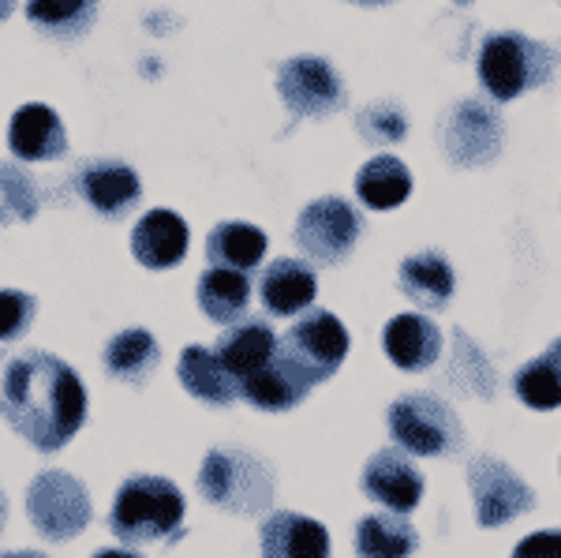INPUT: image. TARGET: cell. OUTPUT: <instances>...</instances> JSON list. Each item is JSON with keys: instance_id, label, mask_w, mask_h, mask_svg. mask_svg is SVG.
<instances>
[{"instance_id": "4fadbf2b", "label": "cell", "mask_w": 561, "mask_h": 558, "mask_svg": "<svg viewBox=\"0 0 561 558\" xmlns=\"http://www.w3.org/2000/svg\"><path fill=\"white\" fill-rule=\"evenodd\" d=\"M79 192L105 218H121V214H128L142 200L139 173H135L128 161H113V158L87 161L83 173H79Z\"/></svg>"}, {"instance_id": "83f0119b", "label": "cell", "mask_w": 561, "mask_h": 558, "mask_svg": "<svg viewBox=\"0 0 561 558\" xmlns=\"http://www.w3.org/2000/svg\"><path fill=\"white\" fill-rule=\"evenodd\" d=\"M26 20L49 38H79L98 20V0H26Z\"/></svg>"}, {"instance_id": "9a60e30c", "label": "cell", "mask_w": 561, "mask_h": 558, "mask_svg": "<svg viewBox=\"0 0 561 558\" xmlns=\"http://www.w3.org/2000/svg\"><path fill=\"white\" fill-rule=\"evenodd\" d=\"M214 356L221 360V367L232 375V383H240L277 356V334H274V327L262 319L232 322V327L217 338Z\"/></svg>"}, {"instance_id": "277c9868", "label": "cell", "mask_w": 561, "mask_h": 558, "mask_svg": "<svg viewBox=\"0 0 561 558\" xmlns=\"http://www.w3.org/2000/svg\"><path fill=\"white\" fill-rule=\"evenodd\" d=\"M550 79H554V57L547 45L531 42L528 34H491L479 49V83L497 102H513L524 90L542 87Z\"/></svg>"}, {"instance_id": "3957f363", "label": "cell", "mask_w": 561, "mask_h": 558, "mask_svg": "<svg viewBox=\"0 0 561 558\" xmlns=\"http://www.w3.org/2000/svg\"><path fill=\"white\" fill-rule=\"evenodd\" d=\"M198 491L214 506L237 517H251L274 502V476H270V465L251 449L217 446L198 469Z\"/></svg>"}, {"instance_id": "5bb4252c", "label": "cell", "mask_w": 561, "mask_h": 558, "mask_svg": "<svg viewBox=\"0 0 561 558\" xmlns=\"http://www.w3.org/2000/svg\"><path fill=\"white\" fill-rule=\"evenodd\" d=\"M8 147L20 161H57L68 150V132L49 105L31 102L8 124Z\"/></svg>"}, {"instance_id": "2e32d148", "label": "cell", "mask_w": 561, "mask_h": 558, "mask_svg": "<svg viewBox=\"0 0 561 558\" xmlns=\"http://www.w3.org/2000/svg\"><path fill=\"white\" fill-rule=\"evenodd\" d=\"M262 558H330V533L322 521L277 510L262 521Z\"/></svg>"}, {"instance_id": "5b68a950", "label": "cell", "mask_w": 561, "mask_h": 558, "mask_svg": "<svg viewBox=\"0 0 561 558\" xmlns=\"http://www.w3.org/2000/svg\"><path fill=\"white\" fill-rule=\"evenodd\" d=\"M389 435L397 449L420 457H449L465 446L457 412L434 394H404L389 405Z\"/></svg>"}, {"instance_id": "ac0fdd59", "label": "cell", "mask_w": 561, "mask_h": 558, "mask_svg": "<svg viewBox=\"0 0 561 558\" xmlns=\"http://www.w3.org/2000/svg\"><path fill=\"white\" fill-rule=\"evenodd\" d=\"M131 255L147 270H169L187 255V221L173 210L142 214L131 229Z\"/></svg>"}, {"instance_id": "7c38bea8", "label": "cell", "mask_w": 561, "mask_h": 558, "mask_svg": "<svg viewBox=\"0 0 561 558\" xmlns=\"http://www.w3.org/2000/svg\"><path fill=\"white\" fill-rule=\"evenodd\" d=\"M502 150V121L476 102H465L446 121V155L457 166H483Z\"/></svg>"}, {"instance_id": "d6986e66", "label": "cell", "mask_w": 561, "mask_h": 558, "mask_svg": "<svg viewBox=\"0 0 561 558\" xmlns=\"http://www.w3.org/2000/svg\"><path fill=\"white\" fill-rule=\"evenodd\" d=\"M314 293H319V277L300 259H274V263L262 270L259 296H262V308L270 315H280V319L300 315L311 308Z\"/></svg>"}, {"instance_id": "d590c367", "label": "cell", "mask_w": 561, "mask_h": 558, "mask_svg": "<svg viewBox=\"0 0 561 558\" xmlns=\"http://www.w3.org/2000/svg\"><path fill=\"white\" fill-rule=\"evenodd\" d=\"M12 8H15V0H0V23H4L8 15H12Z\"/></svg>"}, {"instance_id": "4dcf8cb0", "label": "cell", "mask_w": 561, "mask_h": 558, "mask_svg": "<svg viewBox=\"0 0 561 558\" xmlns=\"http://www.w3.org/2000/svg\"><path fill=\"white\" fill-rule=\"evenodd\" d=\"M38 300L20 289H0V341H20L31 330Z\"/></svg>"}, {"instance_id": "e575fe53", "label": "cell", "mask_w": 561, "mask_h": 558, "mask_svg": "<svg viewBox=\"0 0 561 558\" xmlns=\"http://www.w3.org/2000/svg\"><path fill=\"white\" fill-rule=\"evenodd\" d=\"M0 558H49L42 551H0Z\"/></svg>"}, {"instance_id": "f35d334b", "label": "cell", "mask_w": 561, "mask_h": 558, "mask_svg": "<svg viewBox=\"0 0 561 558\" xmlns=\"http://www.w3.org/2000/svg\"><path fill=\"white\" fill-rule=\"evenodd\" d=\"M550 353H554V356H558V360H561V338H558V341H554V349H550Z\"/></svg>"}, {"instance_id": "f1b7e54d", "label": "cell", "mask_w": 561, "mask_h": 558, "mask_svg": "<svg viewBox=\"0 0 561 558\" xmlns=\"http://www.w3.org/2000/svg\"><path fill=\"white\" fill-rule=\"evenodd\" d=\"M517 398L536 412H554L561 409V360L554 353H542L517 372L513 379Z\"/></svg>"}, {"instance_id": "d6a6232c", "label": "cell", "mask_w": 561, "mask_h": 558, "mask_svg": "<svg viewBox=\"0 0 561 558\" xmlns=\"http://www.w3.org/2000/svg\"><path fill=\"white\" fill-rule=\"evenodd\" d=\"M510 558H561V528H547V533H531L513 547Z\"/></svg>"}, {"instance_id": "ab89813d", "label": "cell", "mask_w": 561, "mask_h": 558, "mask_svg": "<svg viewBox=\"0 0 561 558\" xmlns=\"http://www.w3.org/2000/svg\"><path fill=\"white\" fill-rule=\"evenodd\" d=\"M454 4H472V0H454Z\"/></svg>"}, {"instance_id": "8992f818", "label": "cell", "mask_w": 561, "mask_h": 558, "mask_svg": "<svg viewBox=\"0 0 561 558\" xmlns=\"http://www.w3.org/2000/svg\"><path fill=\"white\" fill-rule=\"evenodd\" d=\"M348 345L352 338L337 315L325 308H307L288 327V334L277 341V353L293 372H300L307 383L319 386L337 375V367L348 356Z\"/></svg>"}, {"instance_id": "8d00e7d4", "label": "cell", "mask_w": 561, "mask_h": 558, "mask_svg": "<svg viewBox=\"0 0 561 558\" xmlns=\"http://www.w3.org/2000/svg\"><path fill=\"white\" fill-rule=\"evenodd\" d=\"M8 525V499H4V491H0V528Z\"/></svg>"}, {"instance_id": "484cf974", "label": "cell", "mask_w": 561, "mask_h": 558, "mask_svg": "<svg viewBox=\"0 0 561 558\" xmlns=\"http://www.w3.org/2000/svg\"><path fill=\"white\" fill-rule=\"evenodd\" d=\"M158 364H161V349L150 330H139V327L121 330V334L105 345V367H108V375L121 383L142 386Z\"/></svg>"}, {"instance_id": "44dd1931", "label": "cell", "mask_w": 561, "mask_h": 558, "mask_svg": "<svg viewBox=\"0 0 561 558\" xmlns=\"http://www.w3.org/2000/svg\"><path fill=\"white\" fill-rule=\"evenodd\" d=\"M307 394H311V383H307L300 372H293V367L280 360V353L270 360L266 367H259L255 375L237 383V398L251 401L255 409H266V412L296 409Z\"/></svg>"}, {"instance_id": "cb8c5ba5", "label": "cell", "mask_w": 561, "mask_h": 558, "mask_svg": "<svg viewBox=\"0 0 561 558\" xmlns=\"http://www.w3.org/2000/svg\"><path fill=\"white\" fill-rule=\"evenodd\" d=\"M266 255V232L251 221H221L206 237V259L214 266H229L251 274Z\"/></svg>"}, {"instance_id": "52a82bcc", "label": "cell", "mask_w": 561, "mask_h": 558, "mask_svg": "<svg viewBox=\"0 0 561 558\" xmlns=\"http://www.w3.org/2000/svg\"><path fill=\"white\" fill-rule=\"evenodd\" d=\"M26 514L45 539L60 544V539L79 536L90 525V494L76 476L49 469L34 476L26 488Z\"/></svg>"}, {"instance_id": "836d02e7", "label": "cell", "mask_w": 561, "mask_h": 558, "mask_svg": "<svg viewBox=\"0 0 561 558\" xmlns=\"http://www.w3.org/2000/svg\"><path fill=\"white\" fill-rule=\"evenodd\" d=\"M94 558H142V555L131 551V547H105V551H98Z\"/></svg>"}, {"instance_id": "6da1fadb", "label": "cell", "mask_w": 561, "mask_h": 558, "mask_svg": "<svg viewBox=\"0 0 561 558\" xmlns=\"http://www.w3.org/2000/svg\"><path fill=\"white\" fill-rule=\"evenodd\" d=\"M0 417L34 449L57 454L87 420L83 379L53 353H20L0 379Z\"/></svg>"}, {"instance_id": "ba28073f", "label": "cell", "mask_w": 561, "mask_h": 558, "mask_svg": "<svg viewBox=\"0 0 561 558\" xmlns=\"http://www.w3.org/2000/svg\"><path fill=\"white\" fill-rule=\"evenodd\" d=\"M359 214L352 210L345 200L337 195H325V200L311 203L307 210L296 218V244L304 248V255L319 266L345 263L359 240Z\"/></svg>"}, {"instance_id": "603a6c76", "label": "cell", "mask_w": 561, "mask_h": 558, "mask_svg": "<svg viewBox=\"0 0 561 558\" xmlns=\"http://www.w3.org/2000/svg\"><path fill=\"white\" fill-rule=\"evenodd\" d=\"M198 308L214 322H237L251 308V277L243 270L210 266L198 277Z\"/></svg>"}, {"instance_id": "ffe728a7", "label": "cell", "mask_w": 561, "mask_h": 558, "mask_svg": "<svg viewBox=\"0 0 561 558\" xmlns=\"http://www.w3.org/2000/svg\"><path fill=\"white\" fill-rule=\"evenodd\" d=\"M397 277H401V293L423 311H442L454 300L457 289L454 266L446 263L442 251H415V255L401 263V274Z\"/></svg>"}, {"instance_id": "7402d4cb", "label": "cell", "mask_w": 561, "mask_h": 558, "mask_svg": "<svg viewBox=\"0 0 561 558\" xmlns=\"http://www.w3.org/2000/svg\"><path fill=\"white\" fill-rule=\"evenodd\" d=\"M180 386H184L192 398L217 405V409L237 401V383H232V375L221 367V360L214 356V349H206V345H187L184 353H180Z\"/></svg>"}, {"instance_id": "30bf717a", "label": "cell", "mask_w": 561, "mask_h": 558, "mask_svg": "<svg viewBox=\"0 0 561 558\" xmlns=\"http://www.w3.org/2000/svg\"><path fill=\"white\" fill-rule=\"evenodd\" d=\"M277 94L296 116H330L345 105V83L322 57H293L277 68Z\"/></svg>"}, {"instance_id": "9c48e42d", "label": "cell", "mask_w": 561, "mask_h": 558, "mask_svg": "<svg viewBox=\"0 0 561 558\" xmlns=\"http://www.w3.org/2000/svg\"><path fill=\"white\" fill-rule=\"evenodd\" d=\"M468 488H472L476 521L483 528H502L513 517H524L536 506V491L520 480L502 457H472L468 465Z\"/></svg>"}, {"instance_id": "8fae6325", "label": "cell", "mask_w": 561, "mask_h": 558, "mask_svg": "<svg viewBox=\"0 0 561 558\" xmlns=\"http://www.w3.org/2000/svg\"><path fill=\"white\" fill-rule=\"evenodd\" d=\"M359 488L367 499L382 502L389 514H412L423 499V476L412 465V457L404 449H378L367 457Z\"/></svg>"}, {"instance_id": "1f68e13d", "label": "cell", "mask_w": 561, "mask_h": 558, "mask_svg": "<svg viewBox=\"0 0 561 558\" xmlns=\"http://www.w3.org/2000/svg\"><path fill=\"white\" fill-rule=\"evenodd\" d=\"M359 132L367 135V143H397L404 132H409V121H404L401 110L393 105H375L359 116Z\"/></svg>"}, {"instance_id": "74e56055", "label": "cell", "mask_w": 561, "mask_h": 558, "mask_svg": "<svg viewBox=\"0 0 561 558\" xmlns=\"http://www.w3.org/2000/svg\"><path fill=\"white\" fill-rule=\"evenodd\" d=\"M348 4H364V8H378V4H389V0H348Z\"/></svg>"}, {"instance_id": "7a4b0ae2", "label": "cell", "mask_w": 561, "mask_h": 558, "mask_svg": "<svg viewBox=\"0 0 561 558\" xmlns=\"http://www.w3.org/2000/svg\"><path fill=\"white\" fill-rule=\"evenodd\" d=\"M184 525V494L165 476H131L108 510V528L128 547L176 539Z\"/></svg>"}, {"instance_id": "4316f807", "label": "cell", "mask_w": 561, "mask_h": 558, "mask_svg": "<svg viewBox=\"0 0 561 558\" xmlns=\"http://www.w3.org/2000/svg\"><path fill=\"white\" fill-rule=\"evenodd\" d=\"M356 195L370 210H393L412 195V173L401 158L378 155L356 176Z\"/></svg>"}, {"instance_id": "f546056e", "label": "cell", "mask_w": 561, "mask_h": 558, "mask_svg": "<svg viewBox=\"0 0 561 558\" xmlns=\"http://www.w3.org/2000/svg\"><path fill=\"white\" fill-rule=\"evenodd\" d=\"M38 214V192L31 176L15 166H0V225L4 221H31Z\"/></svg>"}, {"instance_id": "d4e9b609", "label": "cell", "mask_w": 561, "mask_h": 558, "mask_svg": "<svg viewBox=\"0 0 561 558\" xmlns=\"http://www.w3.org/2000/svg\"><path fill=\"white\" fill-rule=\"evenodd\" d=\"M420 547V533L404 514H367L356 525L359 558H412Z\"/></svg>"}, {"instance_id": "e0dca14e", "label": "cell", "mask_w": 561, "mask_h": 558, "mask_svg": "<svg viewBox=\"0 0 561 558\" xmlns=\"http://www.w3.org/2000/svg\"><path fill=\"white\" fill-rule=\"evenodd\" d=\"M382 349L404 372H427L442 356V330L427 315H397L382 330Z\"/></svg>"}]
</instances>
